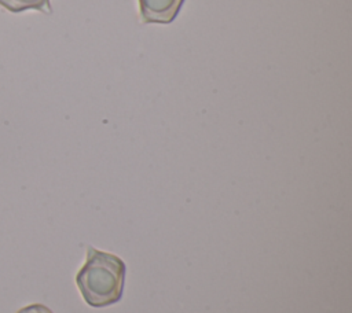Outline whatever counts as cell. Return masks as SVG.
<instances>
[{
  "mask_svg": "<svg viewBox=\"0 0 352 313\" xmlns=\"http://www.w3.org/2000/svg\"><path fill=\"white\" fill-rule=\"evenodd\" d=\"M125 272L120 257L88 246L85 262L76 275V284L89 306L104 308L121 301Z\"/></svg>",
  "mask_w": 352,
  "mask_h": 313,
  "instance_id": "cell-1",
  "label": "cell"
},
{
  "mask_svg": "<svg viewBox=\"0 0 352 313\" xmlns=\"http://www.w3.org/2000/svg\"><path fill=\"white\" fill-rule=\"evenodd\" d=\"M184 0H139L140 18L144 23H170Z\"/></svg>",
  "mask_w": 352,
  "mask_h": 313,
  "instance_id": "cell-2",
  "label": "cell"
},
{
  "mask_svg": "<svg viewBox=\"0 0 352 313\" xmlns=\"http://www.w3.org/2000/svg\"><path fill=\"white\" fill-rule=\"evenodd\" d=\"M0 5L11 12L36 10L45 14L51 12L50 0H0Z\"/></svg>",
  "mask_w": 352,
  "mask_h": 313,
  "instance_id": "cell-3",
  "label": "cell"
},
{
  "mask_svg": "<svg viewBox=\"0 0 352 313\" xmlns=\"http://www.w3.org/2000/svg\"><path fill=\"white\" fill-rule=\"evenodd\" d=\"M16 313H54V312L41 303H33L19 309Z\"/></svg>",
  "mask_w": 352,
  "mask_h": 313,
  "instance_id": "cell-4",
  "label": "cell"
}]
</instances>
